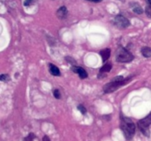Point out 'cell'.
<instances>
[{
    "label": "cell",
    "instance_id": "cell-1",
    "mask_svg": "<svg viewBox=\"0 0 151 141\" xmlns=\"http://www.w3.org/2000/svg\"><path fill=\"white\" fill-rule=\"evenodd\" d=\"M120 128L128 140H131L134 137L136 132V126L131 118L121 116Z\"/></svg>",
    "mask_w": 151,
    "mask_h": 141
},
{
    "label": "cell",
    "instance_id": "cell-2",
    "mask_svg": "<svg viewBox=\"0 0 151 141\" xmlns=\"http://www.w3.org/2000/svg\"><path fill=\"white\" fill-rule=\"evenodd\" d=\"M131 77L128 78H123L122 76H118L116 77H115L114 79L112 81H111L109 83L106 84V85L103 86V91H104L106 93H110L114 92L115 90H116L117 89H119V87L122 86V85H125V84L128 83V82L131 81Z\"/></svg>",
    "mask_w": 151,
    "mask_h": 141
},
{
    "label": "cell",
    "instance_id": "cell-3",
    "mask_svg": "<svg viewBox=\"0 0 151 141\" xmlns=\"http://www.w3.org/2000/svg\"><path fill=\"white\" fill-rule=\"evenodd\" d=\"M134 59V55L125 48L119 46L116 51V60L119 63H129Z\"/></svg>",
    "mask_w": 151,
    "mask_h": 141
},
{
    "label": "cell",
    "instance_id": "cell-4",
    "mask_svg": "<svg viewBox=\"0 0 151 141\" xmlns=\"http://www.w3.org/2000/svg\"><path fill=\"white\" fill-rule=\"evenodd\" d=\"M151 125V113L145 118L141 119L138 122L139 129H140L145 136L148 137L150 135V131H149V126Z\"/></svg>",
    "mask_w": 151,
    "mask_h": 141
},
{
    "label": "cell",
    "instance_id": "cell-5",
    "mask_svg": "<svg viewBox=\"0 0 151 141\" xmlns=\"http://www.w3.org/2000/svg\"><path fill=\"white\" fill-rule=\"evenodd\" d=\"M114 24L119 29H125L130 26V21L124 16L119 15L114 19Z\"/></svg>",
    "mask_w": 151,
    "mask_h": 141
},
{
    "label": "cell",
    "instance_id": "cell-6",
    "mask_svg": "<svg viewBox=\"0 0 151 141\" xmlns=\"http://www.w3.org/2000/svg\"><path fill=\"white\" fill-rule=\"evenodd\" d=\"M72 70H73L74 73H77L79 75L80 78L81 79H86L88 76V73H86V70L84 68H83L82 67H79V66H72Z\"/></svg>",
    "mask_w": 151,
    "mask_h": 141
},
{
    "label": "cell",
    "instance_id": "cell-7",
    "mask_svg": "<svg viewBox=\"0 0 151 141\" xmlns=\"http://www.w3.org/2000/svg\"><path fill=\"white\" fill-rule=\"evenodd\" d=\"M68 10L67 8H66L65 6H62L60 7L58 10H57V16L59 18V19H65L67 15Z\"/></svg>",
    "mask_w": 151,
    "mask_h": 141
},
{
    "label": "cell",
    "instance_id": "cell-8",
    "mask_svg": "<svg viewBox=\"0 0 151 141\" xmlns=\"http://www.w3.org/2000/svg\"><path fill=\"white\" fill-rule=\"evenodd\" d=\"M49 70H50V73H51L52 75H53V76H58L60 75V72L58 68L53 64H50V66H49Z\"/></svg>",
    "mask_w": 151,
    "mask_h": 141
},
{
    "label": "cell",
    "instance_id": "cell-9",
    "mask_svg": "<svg viewBox=\"0 0 151 141\" xmlns=\"http://www.w3.org/2000/svg\"><path fill=\"white\" fill-rule=\"evenodd\" d=\"M100 54L101 55L102 59H103V61L105 62L109 58L111 54V50L109 48H105V49L102 50L100 52Z\"/></svg>",
    "mask_w": 151,
    "mask_h": 141
},
{
    "label": "cell",
    "instance_id": "cell-10",
    "mask_svg": "<svg viewBox=\"0 0 151 141\" xmlns=\"http://www.w3.org/2000/svg\"><path fill=\"white\" fill-rule=\"evenodd\" d=\"M112 68V64L111 63H107L100 68V73H105L106 72H109Z\"/></svg>",
    "mask_w": 151,
    "mask_h": 141
},
{
    "label": "cell",
    "instance_id": "cell-11",
    "mask_svg": "<svg viewBox=\"0 0 151 141\" xmlns=\"http://www.w3.org/2000/svg\"><path fill=\"white\" fill-rule=\"evenodd\" d=\"M142 54L145 57H151V48L148 46H144L141 50Z\"/></svg>",
    "mask_w": 151,
    "mask_h": 141
},
{
    "label": "cell",
    "instance_id": "cell-12",
    "mask_svg": "<svg viewBox=\"0 0 151 141\" xmlns=\"http://www.w3.org/2000/svg\"><path fill=\"white\" fill-rule=\"evenodd\" d=\"M132 9L134 13H137V14H142L143 13V10L141 6H139V4H137V3H135L134 5L132 6Z\"/></svg>",
    "mask_w": 151,
    "mask_h": 141
},
{
    "label": "cell",
    "instance_id": "cell-13",
    "mask_svg": "<svg viewBox=\"0 0 151 141\" xmlns=\"http://www.w3.org/2000/svg\"><path fill=\"white\" fill-rule=\"evenodd\" d=\"M10 79V77H9L8 75L7 74H2L0 76V80L3 81V82H7Z\"/></svg>",
    "mask_w": 151,
    "mask_h": 141
},
{
    "label": "cell",
    "instance_id": "cell-14",
    "mask_svg": "<svg viewBox=\"0 0 151 141\" xmlns=\"http://www.w3.org/2000/svg\"><path fill=\"white\" fill-rule=\"evenodd\" d=\"M34 138H35V135L32 133H30L29 135H28L27 137L24 138V141H32Z\"/></svg>",
    "mask_w": 151,
    "mask_h": 141
},
{
    "label": "cell",
    "instance_id": "cell-15",
    "mask_svg": "<svg viewBox=\"0 0 151 141\" xmlns=\"http://www.w3.org/2000/svg\"><path fill=\"white\" fill-rule=\"evenodd\" d=\"M78 109L80 110V112H81L82 114H85V113H86V107H84L83 105H79L78 106Z\"/></svg>",
    "mask_w": 151,
    "mask_h": 141
},
{
    "label": "cell",
    "instance_id": "cell-16",
    "mask_svg": "<svg viewBox=\"0 0 151 141\" xmlns=\"http://www.w3.org/2000/svg\"><path fill=\"white\" fill-rule=\"evenodd\" d=\"M53 94H54V96L55 97V98H57V99L60 98V93L58 89L55 90L54 92H53Z\"/></svg>",
    "mask_w": 151,
    "mask_h": 141
},
{
    "label": "cell",
    "instance_id": "cell-17",
    "mask_svg": "<svg viewBox=\"0 0 151 141\" xmlns=\"http://www.w3.org/2000/svg\"><path fill=\"white\" fill-rule=\"evenodd\" d=\"M145 13L149 18H151V6H147L146 7Z\"/></svg>",
    "mask_w": 151,
    "mask_h": 141
},
{
    "label": "cell",
    "instance_id": "cell-18",
    "mask_svg": "<svg viewBox=\"0 0 151 141\" xmlns=\"http://www.w3.org/2000/svg\"><path fill=\"white\" fill-rule=\"evenodd\" d=\"M66 60H67V61L69 62V63H70L71 64L73 65V66H76V62H75V60H73V58H72V57H66Z\"/></svg>",
    "mask_w": 151,
    "mask_h": 141
},
{
    "label": "cell",
    "instance_id": "cell-19",
    "mask_svg": "<svg viewBox=\"0 0 151 141\" xmlns=\"http://www.w3.org/2000/svg\"><path fill=\"white\" fill-rule=\"evenodd\" d=\"M32 0H26V1H24V4L25 6H29L31 4V3H32Z\"/></svg>",
    "mask_w": 151,
    "mask_h": 141
},
{
    "label": "cell",
    "instance_id": "cell-20",
    "mask_svg": "<svg viewBox=\"0 0 151 141\" xmlns=\"http://www.w3.org/2000/svg\"><path fill=\"white\" fill-rule=\"evenodd\" d=\"M43 141H50V139L49 138L48 136L45 135V136H44V137H43Z\"/></svg>",
    "mask_w": 151,
    "mask_h": 141
},
{
    "label": "cell",
    "instance_id": "cell-21",
    "mask_svg": "<svg viewBox=\"0 0 151 141\" xmlns=\"http://www.w3.org/2000/svg\"><path fill=\"white\" fill-rule=\"evenodd\" d=\"M86 1H92V2H100L103 0H86Z\"/></svg>",
    "mask_w": 151,
    "mask_h": 141
},
{
    "label": "cell",
    "instance_id": "cell-22",
    "mask_svg": "<svg viewBox=\"0 0 151 141\" xmlns=\"http://www.w3.org/2000/svg\"><path fill=\"white\" fill-rule=\"evenodd\" d=\"M147 1H148V2L150 3V4L151 5V0H147Z\"/></svg>",
    "mask_w": 151,
    "mask_h": 141
},
{
    "label": "cell",
    "instance_id": "cell-23",
    "mask_svg": "<svg viewBox=\"0 0 151 141\" xmlns=\"http://www.w3.org/2000/svg\"><path fill=\"white\" fill-rule=\"evenodd\" d=\"M119 1H125V0H119Z\"/></svg>",
    "mask_w": 151,
    "mask_h": 141
}]
</instances>
